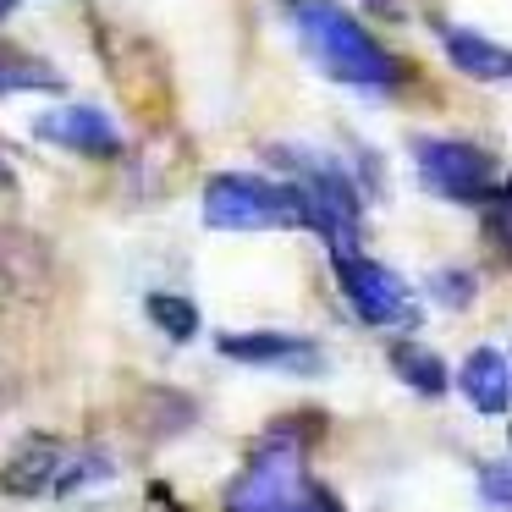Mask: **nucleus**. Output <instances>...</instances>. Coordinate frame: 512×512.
<instances>
[{
    "instance_id": "1",
    "label": "nucleus",
    "mask_w": 512,
    "mask_h": 512,
    "mask_svg": "<svg viewBox=\"0 0 512 512\" xmlns=\"http://www.w3.org/2000/svg\"><path fill=\"white\" fill-rule=\"evenodd\" d=\"M226 512H342V501L325 479L309 474L303 446L276 430L226 485Z\"/></svg>"
},
{
    "instance_id": "2",
    "label": "nucleus",
    "mask_w": 512,
    "mask_h": 512,
    "mask_svg": "<svg viewBox=\"0 0 512 512\" xmlns=\"http://www.w3.org/2000/svg\"><path fill=\"white\" fill-rule=\"evenodd\" d=\"M287 17H292V28L309 39L314 61H320L331 78L364 83V89L402 83L397 56H386V45H380L353 12H342V6H331V0H287Z\"/></svg>"
},
{
    "instance_id": "3",
    "label": "nucleus",
    "mask_w": 512,
    "mask_h": 512,
    "mask_svg": "<svg viewBox=\"0 0 512 512\" xmlns=\"http://www.w3.org/2000/svg\"><path fill=\"white\" fill-rule=\"evenodd\" d=\"M270 160L287 166L292 182H298L303 226L320 232L331 248H358V237H364V193L347 177L342 160H325L314 149H270Z\"/></svg>"
},
{
    "instance_id": "4",
    "label": "nucleus",
    "mask_w": 512,
    "mask_h": 512,
    "mask_svg": "<svg viewBox=\"0 0 512 512\" xmlns=\"http://www.w3.org/2000/svg\"><path fill=\"white\" fill-rule=\"evenodd\" d=\"M204 226H215V232L303 226V193L298 182L254 177V171H221V177L204 182Z\"/></svg>"
},
{
    "instance_id": "5",
    "label": "nucleus",
    "mask_w": 512,
    "mask_h": 512,
    "mask_svg": "<svg viewBox=\"0 0 512 512\" xmlns=\"http://www.w3.org/2000/svg\"><path fill=\"white\" fill-rule=\"evenodd\" d=\"M331 270L342 281V298L353 303V314L375 331H419V303H413L408 281L397 270L364 259L358 248H331Z\"/></svg>"
},
{
    "instance_id": "6",
    "label": "nucleus",
    "mask_w": 512,
    "mask_h": 512,
    "mask_svg": "<svg viewBox=\"0 0 512 512\" xmlns=\"http://www.w3.org/2000/svg\"><path fill=\"white\" fill-rule=\"evenodd\" d=\"M419 177L435 199L468 204V210H479L501 188L496 160L479 144H463V138H419Z\"/></svg>"
},
{
    "instance_id": "7",
    "label": "nucleus",
    "mask_w": 512,
    "mask_h": 512,
    "mask_svg": "<svg viewBox=\"0 0 512 512\" xmlns=\"http://www.w3.org/2000/svg\"><path fill=\"white\" fill-rule=\"evenodd\" d=\"M221 353L254 369H281V375H320L325 369V347L298 331H226Z\"/></svg>"
},
{
    "instance_id": "8",
    "label": "nucleus",
    "mask_w": 512,
    "mask_h": 512,
    "mask_svg": "<svg viewBox=\"0 0 512 512\" xmlns=\"http://www.w3.org/2000/svg\"><path fill=\"white\" fill-rule=\"evenodd\" d=\"M39 138L72 149V155H94V160H116L122 155V138H116L111 116L94 111V105H67V111H50L34 122Z\"/></svg>"
},
{
    "instance_id": "9",
    "label": "nucleus",
    "mask_w": 512,
    "mask_h": 512,
    "mask_svg": "<svg viewBox=\"0 0 512 512\" xmlns=\"http://www.w3.org/2000/svg\"><path fill=\"white\" fill-rule=\"evenodd\" d=\"M61 457L67 452H61L50 435H34V441H23L12 452V463L0 468V490H6V496H50Z\"/></svg>"
},
{
    "instance_id": "10",
    "label": "nucleus",
    "mask_w": 512,
    "mask_h": 512,
    "mask_svg": "<svg viewBox=\"0 0 512 512\" xmlns=\"http://www.w3.org/2000/svg\"><path fill=\"white\" fill-rule=\"evenodd\" d=\"M457 386L474 402V413L501 419V413H507V353H501V347H474L463 375H457Z\"/></svg>"
},
{
    "instance_id": "11",
    "label": "nucleus",
    "mask_w": 512,
    "mask_h": 512,
    "mask_svg": "<svg viewBox=\"0 0 512 512\" xmlns=\"http://www.w3.org/2000/svg\"><path fill=\"white\" fill-rule=\"evenodd\" d=\"M441 45H446V56H452L457 72H468V78H485V83H507L512 56H507L501 45L468 34V28H441Z\"/></svg>"
},
{
    "instance_id": "12",
    "label": "nucleus",
    "mask_w": 512,
    "mask_h": 512,
    "mask_svg": "<svg viewBox=\"0 0 512 512\" xmlns=\"http://www.w3.org/2000/svg\"><path fill=\"white\" fill-rule=\"evenodd\" d=\"M391 369H397V375L408 380L419 397H441V391L452 386L446 364L430 353V347H419V342H391Z\"/></svg>"
},
{
    "instance_id": "13",
    "label": "nucleus",
    "mask_w": 512,
    "mask_h": 512,
    "mask_svg": "<svg viewBox=\"0 0 512 512\" xmlns=\"http://www.w3.org/2000/svg\"><path fill=\"white\" fill-rule=\"evenodd\" d=\"M144 314L160 325V336H171V342H193V336H199V309H193L188 298H177V292H149Z\"/></svg>"
},
{
    "instance_id": "14",
    "label": "nucleus",
    "mask_w": 512,
    "mask_h": 512,
    "mask_svg": "<svg viewBox=\"0 0 512 512\" xmlns=\"http://www.w3.org/2000/svg\"><path fill=\"white\" fill-rule=\"evenodd\" d=\"M56 94L61 89V72L45 67V61H0V94Z\"/></svg>"
},
{
    "instance_id": "15",
    "label": "nucleus",
    "mask_w": 512,
    "mask_h": 512,
    "mask_svg": "<svg viewBox=\"0 0 512 512\" xmlns=\"http://www.w3.org/2000/svg\"><path fill=\"white\" fill-rule=\"evenodd\" d=\"M474 292H479V281L468 276V270H441V276L430 281V298L446 303V309H463V303H474Z\"/></svg>"
},
{
    "instance_id": "16",
    "label": "nucleus",
    "mask_w": 512,
    "mask_h": 512,
    "mask_svg": "<svg viewBox=\"0 0 512 512\" xmlns=\"http://www.w3.org/2000/svg\"><path fill=\"white\" fill-rule=\"evenodd\" d=\"M479 210H485V232H490V243L507 248V188H496L485 204H479Z\"/></svg>"
},
{
    "instance_id": "17",
    "label": "nucleus",
    "mask_w": 512,
    "mask_h": 512,
    "mask_svg": "<svg viewBox=\"0 0 512 512\" xmlns=\"http://www.w3.org/2000/svg\"><path fill=\"white\" fill-rule=\"evenodd\" d=\"M479 490H485V501L496 512H507V463H485V468H479Z\"/></svg>"
},
{
    "instance_id": "18",
    "label": "nucleus",
    "mask_w": 512,
    "mask_h": 512,
    "mask_svg": "<svg viewBox=\"0 0 512 512\" xmlns=\"http://www.w3.org/2000/svg\"><path fill=\"white\" fill-rule=\"evenodd\" d=\"M0 188L12 193L17 188V177H12V166H6V144H0Z\"/></svg>"
},
{
    "instance_id": "19",
    "label": "nucleus",
    "mask_w": 512,
    "mask_h": 512,
    "mask_svg": "<svg viewBox=\"0 0 512 512\" xmlns=\"http://www.w3.org/2000/svg\"><path fill=\"white\" fill-rule=\"evenodd\" d=\"M369 12H386V17H397V0H364Z\"/></svg>"
},
{
    "instance_id": "20",
    "label": "nucleus",
    "mask_w": 512,
    "mask_h": 512,
    "mask_svg": "<svg viewBox=\"0 0 512 512\" xmlns=\"http://www.w3.org/2000/svg\"><path fill=\"white\" fill-rule=\"evenodd\" d=\"M12 6H17V0H0V17H6V12H12Z\"/></svg>"
},
{
    "instance_id": "21",
    "label": "nucleus",
    "mask_w": 512,
    "mask_h": 512,
    "mask_svg": "<svg viewBox=\"0 0 512 512\" xmlns=\"http://www.w3.org/2000/svg\"><path fill=\"white\" fill-rule=\"evenodd\" d=\"M166 512H188V507H177V501H166Z\"/></svg>"
}]
</instances>
